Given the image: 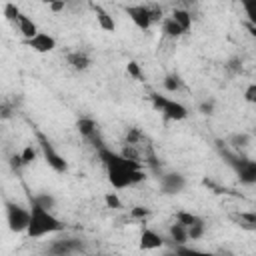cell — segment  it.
Wrapping results in <instances>:
<instances>
[{"label":"cell","instance_id":"24","mask_svg":"<svg viewBox=\"0 0 256 256\" xmlns=\"http://www.w3.org/2000/svg\"><path fill=\"white\" fill-rule=\"evenodd\" d=\"M126 72H128L132 78H136V80H142V78H144V76H142V70H140V64L134 62V60H130V62L126 64Z\"/></svg>","mask_w":256,"mask_h":256},{"label":"cell","instance_id":"6","mask_svg":"<svg viewBox=\"0 0 256 256\" xmlns=\"http://www.w3.org/2000/svg\"><path fill=\"white\" fill-rule=\"evenodd\" d=\"M38 140H40V150H42V154H44V160L48 162V166L54 170V172H66L68 170V162L62 158V154H58L56 152V148L52 146V142L44 136V134H40L38 132Z\"/></svg>","mask_w":256,"mask_h":256},{"label":"cell","instance_id":"9","mask_svg":"<svg viewBox=\"0 0 256 256\" xmlns=\"http://www.w3.org/2000/svg\"><path fill=\"white\" fill-rule=\"evenodd\" d=\"M184 186H186V180H184L182 174L170 172V174H164V176H162V190H164L166 194H176V192H180Z\"/></svg>","mask_w":256,"mask_h":256},{"label":"cell","instance_id":"32","mask_svg":"<svg viewBox=\"0 0 256 256\" xmlns=\"http://www.w3.org/2000/svg\"><path fill=\"white\" fill-rule=\"evenodd\" d=\"M12 112H10V106H4V104H0V120L2 118H8Z\"/></svg>","mask_w":256,"mask_h":256},{"label":"cell","instance_id":"3","mask_svg":"<svg viewBox=\"0 0 256 256\" xmlns=\"http://www.w3.org/2000/svg\"><path fill=\"white\" fill-rule=\"evenodd\" d=\"M150 100H152V106L158 112H162L164 118H168V120L180 122V120H184L188 116V108L178 100H172V98L160 96V94H150Z\"/></svg>","mask_w":256,"mask_h":256},{"label":"cell","instance_id":"7","mask_svg":"<svg viewBox=\"0 0 256 256\" xmlns=\"http://www.w3.org/2000/svg\"><path fill=\"white\" fill-rule=\"evenodd\" d=\"M26 44L34 50V52H38V54H48V52H52L54 48H56V38L52 36V34H48V32H36L32 38H28L26 40Z\"/></svg>","mask_w":256,"mask_h":256},{"label":"cell","instance_id":"5","mask_svg":"<svg viewBox=\"0 0 256 256\" xmlns=\"http://www.w3.org/2000/svg\"><path fill=\"white\" fill-rule=\"evenodd\" d=\"M28 218H30V208H24L16 202H6V222L12 232L16 234L26 232Z\"/></svg>","mask_w":256,"mask_h":256},{"label":"cell","instance_id":"31","mask_svg":"<svg viewBox=\"0 0 256 256\" xmlns=\"http://www.w3.org/2000/svg\"><path fill=\"white\" fill-rule=\"evenodd\" d=\"M212 110H214V102H212V100L200 104V112H202V114H212Z\"/></svg>","mask_w":256,"mask_h":256},{"label":"cell","instance_id":"19","mask_svg":"<svg viewBox=\"0 0 256 256\" xmlns=\"http://www.w3.org/2000/svg\"><path fill=\"white\" fill-rule=\"evenodd\" d=\"M2 14H4V18H6L10 24H16V22H18V18L22 16L20 8H18L14 2H6V4H4V10H2Z\"/></svg>","mask_w":256,"mask_h":256},{"label":"cell","instance_id":"33","mask_svg":"<svg viewBox=\"0 0 256 256\" xmlns=\"http://www.w3.org/2000/svg\"><path fill=\"white\" fill-rule=\"evenodd\" d=\"M234 142H238L240 146H246V142H248V136H244V134H242V136H236V138H234Z\"/></svg>","mask_w":256,"mask_h":256},{"label":"cell","instance_id":"17","mask_svg":"<svg viewBox=\"0 0 256 256\" xmlns=\"http://www.w3.org/2000/svg\"><path fill=\"white\" fill-rule=\"evenodd\" d=\"M76 128H78V132H80L84 138H92V136L96 134V122H94L92 118H80V120L76 122Z\"/></svg>","mask_w":256,"mask_h":256},{"label":"cell","instance_id":"28","mask_svg":"<svg viewBox=\"0 0 256 256\" xmlns=\"http://www.w3.org/2000/svg\"><path fill=\"white\" fill-rule=\"evenodd\" d=\"M244 98H246V102H254V100H256V84H254V82H252V84L246 88Z\"/></svg>","mask_w":256,"mask_h":256},{"label":"cell","instance_id":"26","mask_svg":"<svg viewBox=\"0 0 256 256\" xmlns=\"http://www.w3.org/2000/svg\"><path fill=\"white\" fill-rule=\"evenodd\" d=\"M104 202H106L108 208H120V206H122V202H120V198L116 196V192H108V194L104 196Z\"/></svg>","mask_w":256,"mask_h":256},{"label":"cell","instance_id":"22","mask_svg":"<svg viewBox=\"0 0 256 256\" xmlns=\"http://www.w3.org/2000/svg\"><path fill=\"white\" fill-rule=\"evenodd\" d=\"M186 230H188V240H198L204 236V222H196V224L188 226Z\"/></svg>","mask_w":256,"mask_h":256},{"label":"cell","instance_id":"27","mask_svg":"<svg viewBox=\"0 0 256 256\" xmlns=\"http://www.w3.org/2000/svg\"><path fill=\"white\" fill-rule=\"evenodd\" d=\"M130 214H132V218H146V216L150 214V210L144 208V206H134V208L130 210Z\"/></svg>","mask_w":256,"mask_h":256},{"label":"cell","instance_id":"21","mask_svg":"<svg viewBox=\"0 0 256 256\" xmlns=\"http://www.w3.org/2000/svg\"><path fill=\"white\" fill-rule=\"evenodd\" d=\"M244 10H246V16H248V22L254 26L256 24V0H240Z\"/></svg>","mask_w":256,"mask_h":256},{"label":"cell","instance_id":"16","mask_svg":"<svg viewBox=\"0 0 256 256\" xmlns=\"http://www.w3.org/2000/svg\"><path fill=\"white\" fill-rule=\"evenodd\" d=\"M162 32L168 36V38H180L182 34H186L170 16H166V18H162Z\"/></svg>","mask_w":256,"mask_h":256},{"label":"cell","instance_id":"10","mask_svg":"<svg viewBox=\"0 0 256 256\" xmlns=\"http://www.w3.org/2000/svg\"><path fill=\"white\" fill-rule=\"evenodd\" d=\"M92 10H94V16H96L98 26H100L104 32H114V30H116V22H114V18L110 16L108 10H104L100 4H92Z\"/></svg>","mask_w":256,"mask_h":256},{"label":"cell","instance_id":"29","mask_svg":"<svg viewBox=\"0 0 256 256\" xmlns=\"http://www.w3.org/2000/svg\"><path fill=\"white\" fill-rule=\"evenodd\" d=\"M32 202H38V204H42L46 208H52L54 206V198H50V196H36Z\"/></svg>","mask_w":256,"mask_h":256},{"label":"cell","instance_id":"14","mask_svg":"<svg viewBox=\"0 0 256 256\" xmlns=\"http://www.w3.org/2000/svg\"><path fill=\"white\" fill-rule=\"evenodd\" d=\"M170 18H172L184 32H188V30L192 28V14H190L186 8H174L172 14H170Z\"/></svg>","mask_w":256,"mask_h":256},{"label":"cell","instance_id":"18","mask_svg":"<svg viewBox=\"0 0 256 256\" xmlns=\"http://www.w3.org/2000/svg\"><path fill=\"white\" fill-rule=\"evenodd\" d=\"M170 238H172L176 244H184V242H188V230H186V226L180 224V222L172 224V226H170Z\"/></svg>","mask_w":256,"mask_h":256},{"label":"cell","instance_id":"12","mask_svg":"<svg viewBox=\"0 0 256 256\" xmlns=\"http://www.w3.org/2000/svg\"><path fill=\"white\" fill-rule=\"evenodd\" d=\"M16 28H18V32L24 36V40H28V38H32L36 32H38V26H36V22L32 20V18H28L26 14H22L20 18H18V22L14 24Z\"/></svg>","mask_w":256,"mask_h":256},{"label":"cell","instance_id":"23","mask_svg":"<svg viewBox=\"0 0 256 256\" xmlns=\"http://www.w3.org/2000/svg\"><path fill=\"white\" fill-rule=\"evenodd\" d=\"M180 86H182V82L178 76H166L164 78V88L168 92H176V90H180Z\"/></svg>","mask_w":256,"mask_h":256},{"label":"cell","instance_id":"15","mask_svg":"<svg viewBox=\"0 0 256 256\" xmlns=\"http://www.w3.org/2000/svg\"><path fill=\"white\" fill-rule=\"evenodd\" d=\"M78 250H80V242H76V240H58L50 248V252H54V254H70V252H78Z\"/></svg>","mask_w":256,"mask_h":256},{"label":"cell","instance_id":"8","mask_svg":"<svg viewBox=\"0 0 256 256\" xmlns=\"http://www.w3.org/2000/svg\"><path fill=\"white\" fill-rule=\"evenodd\" d=\"M162 246H164V238L156 230H152V228L142 230V234H140V248L142 250H156Z\"/></svg>","mask_w":256,"mask_h":256},{"label":"cell","instance_id":"34","mask_svg":"<svg viewBox=\"0 0 256 256\" xmlns=\"http://www.w3.org/2000/svg\"><path fill=\"white\" fill-rule=\"evenodd\" d=\"M42 2H46V4H50V2H54V0H42Z\"/></svg>","mask_w":256,"mask_h":256},{"label":"cell","instance_id":"11","mask_svg":"<svg viewBox=\"0 0 256 256\" xmlns=\"http://www.w3.org/2000/svg\"><path fill=\"white\" fill-rule=\"evenodd\" d=\"M236 170H238L240 182H244V184H254L256 182V162L254 160H240L236 164Z\"/></svg>","mask_w":256,"mask_h":256},{"label":"cell","instance_id":"30","mask_svg":"<svg viewBox=\"0 0 256 256\" xmlns=\"http://www.w3.org/2000/svg\"><path fill=\"white\" fill-rule=\"evenodd\" d=\"M48 6H50V10H52V12H60V10H64L66 0H54V2H50Z\"/></svg>","mask_w":256,"mask_h":256},{"label":"cell","instance_id":"2","mask_svg":"<svg viewBox=\"0 0 256 256\" xmlns=\"http://www.w3.org/2000/svg\"><path fill=\"white\" fill-rule=\"evenodd\" d=\"M64 228H66V224L58 216H54L50 208H46L38 202H32L30 218H28V226H26L28 238H40L46 234H56V232H62Z\"/></svg>","mask_w":256,"mask_h":256},{"label":"cell","instance_id":"4","mask_svg":"<svg viewBox=\"0 0 256 256\" xmlns=\"http://www.w3.org/2000/svg\"><path fill=\"white\" fill-rule=\"evenodd\" d=\"M126 14H128V18L134 22V26L140 28V30H148L154 22H160V20H162V12H160V10L148 8V6H144V4L126 6Z\"/></svg>","mask_w":256,"mask_h":256},{"label":"cell","instance_id":"1","mask_svg":"<svg viewBox=\"0 0 256 256\" xmlns=\"http://www.w3.org/2000/svg\"><path fill=\"white\" fill-rule=\"evenodd\" d=\"M98 158L106 168L108 182L116 190H124V188L134 186V184H138L146 178V174L142 170V162L126 158L122 152H114L106 146H100L98 148Z\"/></svg>","mask_w":256,"mask_h":256},{"label":"cell","instance_id":"20","mask_svg":"<svg viewBox=\"0 0 256 256\" xmlns=\"http://www.w3.org/2000/svg\"><path fill=\"white\" fill-rule=\"evenodd\" d=\"M176 222H180V224H184V226L188 228V226H192V224H196V222H202V218H198V216L192 214V212L180 210V212H176Z\"/></svg>","mask_w":256,"mask_h":256},{"label":"cell","instance_id":"13","mask_svg":"<svg viewBox=\"0 0 256 256\" xmlns=\"http://www.w3.org/2000/svg\"><path fill=\"white\" fill-rule=\"evenodd\" d=\"M66 62L70 64V68H74V70H78V72L90 68V58H88V54H86V52H80V50L70 52L68 58H66Z\"/></svg>","mask_w":256,"mask_h":256},{"label":"cell","instance_id":"25","mask_svg":"<svg viewBox=\"0 0 256 256\" xmlns=\"http://www.w3.org/2000/svg\"><path fill=\"white\" fill-rule=\"evenodd\" d=\"M20 158H22V162H24V166L26 164H30V162H34V158H36V148L32 146V144H28L24 150H22V154H20Z\"/></svg>","mask_w":256,"mask_h":256}]
</instances>
